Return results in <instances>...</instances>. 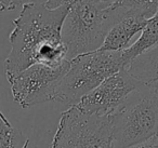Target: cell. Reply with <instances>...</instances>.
I'll return each instance as SVG.
<instances>
[{"label": "cell", "mask_w": 158, "mask_h": 148, "mask_svg": "<svg viewBox=\"0 0 158 148\" xmlns=\"http://www.w3.org/2000/svg\"><path fill=\"white\" fill-rule=\"evenodd\" d=\"M69 7L49 9L44 3H24L13 20L9 36L11 51L5 61L8 81L34 64L59 66L66 59L62 27Z\"/></svg>", "instance_id": "obj_1"}, {"label": "cell", "mask_w": 158, "mask_h": 148, "mask_svg": "<svg viewBox=\"0 0 158 148\" xmlns=\"http://www.w3.org/2000/svg\"><path fill=\"white\" fill-rule=\"evenodd\" d=\"M127 15L101 0H75L70 5L62 27L66 59L98 51L110 27Z\"/></svg>", "instance_id": "obj_2"}, {"label": "cell", "mask_w": 158, "mask_h": 148, "mask_svg": "<svg viewBox=\"0 0 158 148\" xmlns=\"http://www.w3.org/2000/svg\"><path fill=\"white\" fill-rule=\"evenodd\" d=\"M69 68L55 92L54 102L75 106L84 96L99 87L103 81L123 69L127 64L123 51L98 50L73 59Z\"/></svg>", "instance_id": "obj_3"}, {"label": "cell", "mask_w": 158, "mask_h": 148, "mask_svg": "<svg viewBox=\"0 0 158 148\" xmlns=\"http://www.w3.org/2000/svg\"><path fill=\"white\" fill-rule=\"evenodd\" d=\"M113 148H130L158 134V93L141 87L110 115Z\"/></svg>", "instance_id": "obj_4"}, {"label": "cell", "mask_w": 158, "mask_h": 148, "mask_svg": "<svg viewBox=\"0 0 158 148\" xmlns=\"http://www.w3.org/2000/svg\"><path fill=\"white\" fill-rule=\"evenodd\" d=\"M50 148H113L110 116H93L70 106L62 113Z\"/></svg>", "instance_id": "obj_5"}, {"label": "cell", "mask_w": 158, "mask_h": 148, "mask_svg": "<svg viewBox=\"0 0 158 148\" xmlns=\"http://www.w3.org/2000/svg\"><path fill=\"white\" fill-rule=\"evenodd\" d=\"M70 62L59 66L34 64L9 81L13 100L23 108L54 101L60 82L67 72Z\"/></svg>", "instance_id": "obj_6"}, {"label": "cell", "mask_w": 158, "mask_h": 148, "mask_svg": "<svg viewBox=\"0 0 158 148\" xmlns=\"http://www.w3.org/2000/svg\"><path fill=\"white\" fill-rule=\"evenodd\" d=\"M141 87L142 83L138 79L127 69H123L84 96L75 107L88 115L110 116Z\"/></svg>", "instance_id": "obj_7"}, {"label": "cell", "mask_w": 158, "mask_h": 148, "mask_svg": "<svg viewBox=\"0 0 158 148\" xmlns=\"http://www.w3.org/2000/svg\"><path fill=\"white\" fill-rule=\"evenodd\" d=\"M148 18L135 13H130L118 20L108 31L104 42L99 50L118 52L129 48L136 34H141Z\"/></svg>", "instance_id": "obj_8"}, {"label": "cell", "mask_w": 158, "mask_h": 148, "mask_svg": "<svg viewBox=\"0 0 158 148\" xmlns=\"http://www.w3.org/2000/svg\"><path fill=\"white\" fill-rule=\"evenodd\" d=\"M127 70L143 87L158 93V43L133 60Z\"/></svg>", "instance_id": "obj_9"}, {"label": "cell", "mask_w": 158, "mask_h": 148, "mask_svg": "<svg viewBox=\"0 0 158 148\" xmlns=\"http://www.w3.org/2000/svg\"><path fill=\"white\" fill-rule=\"evenodd\" d=\"M158 43V10L151 18H148L144 29L141 31L140 37L129 48L123 51V56L127 67L133 60L142 55L149 49Z\"/></svg>", "instance_id": "obj_10"}, {"label": "cell", "mask_w": 158, "mask_h": 148, "mask_svg": "<svg viewBox=\"0 0 158 148\" xmlns=\"http://www.w3.org/2000/svg\"><path fill=\"white\" fill-rule=\"evenodd\" d=\"M126 14L136 13L151 18L158 10V0H101Z\"/></svg>", "instance_id": "obj_11"}, {"label": "cell", "mask_w": 158, "mask_h": 148, "mask_svg": "<svg viewBox=\"0 0 158 148\" xmlns=\"http://www.w3.org/2000/svg\"><path fill=\"white\" fill-rule=\"evenodd\" d=\"M0 148H29V139L21 130L0 118Z\"/></svg>", "instance_id": "obj_12"}, {"label": "cell", "mask_w": 158, "mask_h": 148, "mask_svg": "<svg viewBox=\"0 0 158 148\" xmlns=\"http://www.w3.org/2000/svg\"><path fill=\"white\" fill-rule=\"evenodd\" d=\"M75 0H47L44 5L49 9H57L61 7H70Z\"/></svg>", "instance_id": "obj_13"}, {"label": "cell", "mask_w": 158, "mask_h": 148, "mask_svg": "<svg viewBox=\"0 0 158 148\" xmlns=\"http://www.w3.org/2000/svg\"><path fill=\"white\" fill-rule=\"evenodd\" d=\"M130 148H158V134L156 136L149 138L148 141L143 142L138 145H134Z\"/></svg>", "instance_id": "obj_14"}, {"label": "cell", "mask_w": 158, "mask_h": 148, "mask_svg": "<svg viewBox=\"0 0 158 148\" xmlns=\"http://www.w3.org/2000/svg\"><path fill=\"white\" fill-rule=\"evenodd\" d=\"M18 7L15 0H0V13L5 11L14 10Z\"/></svg>", "instance_id": "obj_15"}, {"label": "cell", "mask_w": 158, "mask_h": 148, "mask_svg": "<svg viewBox=\"0 0 158 148\" xmlns=\"http://www.w3.org/2000/svg\"><path fill=\"white\" fill-rule=\"evenodd\" d=\"M0 118H1V119H3V120H5L6 122H10L9 120H8V118L6 117L5 115H3V113H2V111H1V110H0Z\"/></svg>", "instance_id": "obj_16"}, {"label": "cell", "mask_w": 158, "mask_h": 148, "mask_svg": "<svg viewBox=\"0 0 158 148\" xmlns=\"http://www.w3.org/2000/svg\"><path fill=\"white\" fill-rule=\"evenodd\" d=\"M15 2H16V5L19 6V5H20L21 2H22V0H15Z\"/></svg>", "instance_id": "obj_17"}]
</instances>
